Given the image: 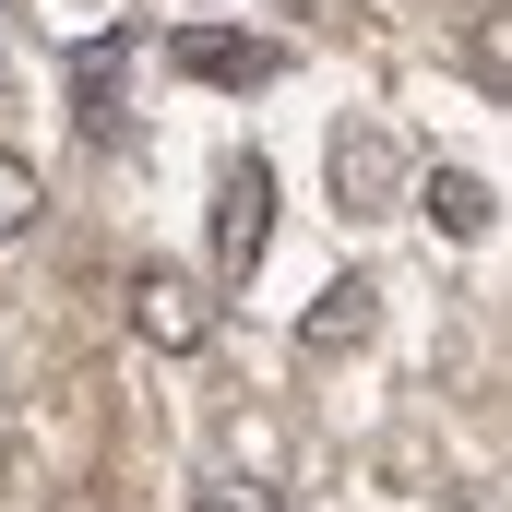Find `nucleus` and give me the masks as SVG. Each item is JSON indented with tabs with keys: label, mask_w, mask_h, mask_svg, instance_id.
Listing matches in <instances>:
<instances>
[{
	"label": "nucleus",
	"mask_w": 512,
	"mask_h": 512,
	"mask_svg": "<svg viewBox=\"0 0 512 512\" xmlns=\"http://www.w3.org/2000/svg\"><path fill=\"white\" fill-rule=\"evenodd\" d=\"M36 215H48V179H36V167H24V155L0 143V239H24Z\"/></svg>",
	"instance_id": "nucleus-7"
},
{
	"label": "nucleus",
	"mask_w": 512,
	"mask_h": 512,
	"mask_svg": "<svg viewBox=\"0 0 512 512\" xmlns=\"http://www.w3.org/2000/svg\"><path fill=\"white\" fill-rule=\"evenodd\" d=\"M0 96H12V60H0Z\"/></svg>",
	"instance_id": "nucleus-9"
},
{
	"label": "nucleus",
	"mask_w": 512,
	"mask_h": 512,
	"mask_svg": "<svg viewBox=\"0 0 512 512\" xmlns=\"http://www.w3.org/2000/svg\"><path fill=\"white\" fill-rule=\"evenodd\" d=\"M405 143H393L382 120H346L334 131V203H346V227H382V215H405Z\"/></svg>",
	"instance_id": "nucleus-2"
},
{
	"label": "nucleus",
	"mask_w": 512,
	"mask_h": 512,
	"mask_svg": "<svg viewBox=\"0 0 512 512\" xmlns=\"http://www.w3.org/2000/svg\"><path fill=\"white\" fill-rule=\"evenodd\" d=\"M370 322H382V286H358V274H334L310 310H298V346L310 358H346V346H370Z\"/></svg>",
	"instance_id": "nucleus-6"
},
{
	"label": "nucleus",
	"mask_w": 512,
	"mask_h": 512,
	"mask_svg": "<svg viewBox=\"0 0 512 512\" xmlns=\"http://www.w3.org/2000/svg\"><path fill=\"white\" fill-rule=\"evenodd\" d=\"M405 203L441 227V251H477V239L501 227V191H489L477 167H429V179H405Z\"/></svg>",
	"instance_id": "nucleus-4"
},
{
	"label": "nucleus",
	"mask_w": 512,
	"mask_h": 512,
	"mask_svg": "<svg viewBox=\"0 0 512 512\" xmlns=\"http://www.w3.org/2000/svg\"><path fill=\"white\" fill-rule=\"evenodd\" d=\"M131 334H143L155 358H191V346L215 334V286L179 274V262H143V274H131Z\"/></svg>",
	"instance_id": "nucleus-3"
},
{
	"label": "nucleus",
	"mask_w": 512,
	"mask_h": 512,
	"mask_svg": "<svg viewBox=\"0 0 512 512\" xmlns=\"http://www.w3.org/2000/svg\"><path fill=\"white\" fill-rule=\"evenodd\" d=\"M191 512H286V489H262V477H227V489H203Z\"/></svg>",
	"instance_id": "nucleus-8"
},
{
	"label": "nucleus",
	"mask_w": 512,
	"mask_h": 512,
	"mask_svg": "<svg viewBox=\"0 0 512 512\" xmlns=\"http://www.w3.org/2000/svg\"><path fill=\"white\" fill-rule=\"evenodd\" d=\"M167 72H191V84H227V96H262L286 60H274L262 36H215V24H191V36H167Z\"/></svg>",
	"instance_id": "nucleus-5"
},
{
	"label": "nucleus",
	"mask_w": 512,
	"mask_h": 512,
	"mask_svg": "<svg viewBox=\"0 0 512 512\" xmlns=\"http://www.w3.org/2000/svg\"><path fill=\"white\" fill-rule=\"evenodd\" d=\"M262 251H274V167L262 155H227L215 167V286H251Z\"/></svg>",
	"instance_id": "nucleus-1"
}]
</instances>
